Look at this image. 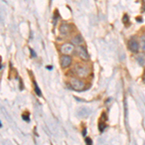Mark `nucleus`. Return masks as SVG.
<instances>
[{
    "instance_id": "nucleus-1",
    "label": "nucleus",
    "mask_w": 145,
    "mask_h": 145,
    "mask_svg": "<svg viewBox=\"0 0 145 145\" xmlns=\"http://www.w3.org/2000/svg\"><path fill=\"white\" fill-rule=\"evenodd\" d=\"M74 72H76V76L79 78H86L89 74L90 69L86 65H78L74 68Z\"/></svg>"
},
{
    "instance_id": "nucleus-2",
    "label": "nucleus",
    "mask_w": 145,
    "mask_h": 145,
    "mask_svg": "<svg viewBox=\"0 0 145 145\" xmlns=\"http://www.w3.org/2000/svg\"><path fill=\"white\" fill-rule=\"evenodd\" d=\"M70 84H71V87L72 89L76 91H82L84 88V82L79 78H72L70 80Z\"/></svg>"
},
{
    "instance_id": "nucleus-3",
    "label": "nucleus",
    "mask_w": 145,
    "mask_h": 145,
    "mask_svg": "<svg viewBox=\"0 0 145 145\" xmlns=\"http://www.w3.org/2000/svg\"><path fill=\"white\" fill-rule=\"evenodd\" d=\"M74 46L72 44H70V43H66V44H63L60 48V50L63 54H67V55H70L71 53L74 52Z\"/></svg>"
},
{
    "instance_id": "nucleus-4",
    "label": "nucleus",
    "mask_w": 145,
    "mask_h": 145,
    "mask_svg": "<svg viewBox=\"0 0 145 145\" xmlns=\"http://www.w3.org/2000/svg\"><path fill=\"white\" fill-rule=\"evenodd\" d=\"M76 53L79 56V58L82 60H88L89 59V54H88L87 50H86L85 48H83L82 46H79L76 48Z\"/></svg>"
},
{
    "instance_id": "nucleus-5",
    "label": "nucleus",
    "mask_w": 145,
    "mask_h": 145,
    "mask_svg": "<svg viewBox=\"0 0 145 145\" xmlns=\"http://www.w3.org/2000/svg\"><path fill=\"white\" fill-rule=\"evenodd\" d=\"M60 64H61L62 68H68L71 66L72 64V58L70 55L67 54H63L61 57H60Z\"/></svg>"
},
{
    "instance_id": "nucleus-6",
    "label": "nucleus",
    "mask_w": 145,
    "mask_h": 145,
    "mask_svg": "<svg viewBox=\"0 0 145 145\" xmlns=\"http://www.w3.org/2000/svg\"><path fill=\"white\" fill-rule=\"evenodd\" d=\"M129 50H130L132 52H135L137 53V51H138L139 50V42L137 41V40L135 39H131L130 41H129Z\"/></svg>"
},
{
    "instance_id": "nucleus-7",
    "label": "nucleus",
    "mask_w": 145,
    "mask_h": 145,
    "mask_svg": "<svg viewBox=\"0 0 145 145\" xmlns=\"http://www.w3.org/2000/svg\"><path fill=\"white\" fill-rule=\"evenodd\" d=\"M72 44L74 46H83L84 44V40L83 38L81 37V35H76L74 36V38L72 39Z\"/></svg>"
},
{
    "instance_id": "nucleus-8",
    "label": "nucleus",
    "mask_w": 145,
    "mask_h": 145,
    "mask_svg": "<svg viewBox=\"0 0 145 145\" xmlns=\"http://www.w3.org/2000/svg\"><path fill=\"white\" fill-rule=\"evenodd\" d=\"M72 28H71V25L68 24V23H63L62 25H60V28H59V31L60 33L63 34V35H67L71 32Z\"/></svg>"
},
{
    "instance_id": "nucleus-9",
    "label": "nucleus",
    "mask_w": 145,
    "mask_h": 145,
    "mask_svg": "<svg viewBox=\"0 0 145 145\" xmlns=\"http://www.w3.org/2000/svg\"><path fill=\"white\" fill-rule=\"evenodd\" d=\"M78 116H80V117L85 118V117H87V116H89L90 109H88L87 107H81V108L78 109Z\"/></svg>"
},
{
    "instance_id": "nucleus-10",
    "label": "nucleus",
    "mask_w": 145,
    "mask_h": 145,
    "mask_svg": "<svg viewBox=\"0 0 145 145\" xmlns=\"http://www.w3.org/2000/svg\"><path fill=\"white\" fill-rule=\"evenodd\" d=\"M137 62L140 66H145V53H138L137 56Z\"/></svg>"
},
{
    "instance_id": "nucleus-11",
    "label": "nucleus",
    "mask_w": 145,
    "mask_h": 145,
    "mask_svg": "<svg viewBox=\"0 0 145 145\" xmlns=\"http://www.w3.org/2000/svg\"><path fill=\"white\" fill-rule=\"evenodd\" d=\"M139 46L141 48V50L145 51V36L140 37V42H139Z\"/></svg>"
},
{
    "instance_id": "nucleus-12",
    "label": "nucleus",
    "mask_w": 145,
    "mask_h": 145,
    "mask_svg": "<svg viewBox=\"0 0 145 145\" xmlns=\"http://www.w3.org/2000/svg\"><path fill=\"white\" fill-rule=\"evenodd\" d=\"M34 86H35V92H36V94L38 95V96H41V95H42L41 90H40L39 86L37 85V83H36V82H34Z\"/></svg>"
},
{
    "instance_id": "nucleus-13",
    "label": "nucleus",
    "mask_w": 145,
    "mask_h": 145,
    "mask_svg": "<svg viewBox=\"0 0 145 145\" xmlns=\"http://www.w3.org/2000/svg\"><path fill=\"white\" fill-rule=\"evenodd\" d=\"M99 129H100L101 132H103V131H104L105 129H106V125H105L104 123H100L99 124Z\"/></svg>"
},
{
    "instance_id": "nucleus-14",
    "label": "nucleus",
    "mask_w": 145,
    "mask_h": 145,
    "mask_svg": "<svg viewBox=\"0 0 145 145\" xmlns=\"http://www.w3.org/2000/svg\"><path fill=\"white\" fill-rule=\"evenodd\" d=\"M22 119H23V120L26 121V122H28V121H29V116H27V115H25V114H23V115H22Z\"/></svg>"
},
{
    "instance_id": "nucleus-15",
    "label": "nucleus",
    "mask_w": 145,
    "mask_h": 145,
    "mask_svg": "<svg viewBox=\"0 0 145 145\" xmlns=\"http://www.w3.org/2000/svg\"><path fill=\"white\" fill-rule=\"evenodd\" d=\"M85 141H86V143H87V144H92V140H91L90 138H88V137L85 139Z\"/></svg>"
},
{
    "instance_id": "nucleus-16",
    "label": "nucleus",
    "mask_w": 145,
    "mask_h": 145,
    "mask_svg": "<svg viewBox=\"0 0 145 145\" xmlns=\"http://www.w3.org/2000/svg\"><path fill=\"white\" fill-rule=\"evenodd\" d=\"M143 81L145 82V71H144V76H143Z\"/></svg>"
},
{
    "instance_id": "nucleus-17",
    "label": "nucleus",
    "mask_w": 145,
    "mask_h": 145,
    "mask_svg": "<svg viewBox=\"0 0 145 145\" xmlns=\"http://www.w3.org/2000/svg\"><path fill=\"white\" fill-rule=\"evenodd\" d=\"M0 127H1V123H0Z\"/></svg>"
},
{
    "instance_id": "nucleus-18",
    "label": "nucleus",
    "mask_w": 145,
    "mask_h": 145,
    "mask_svg": "<svg viewBox=\"0 0 145 145\" xmlns=\"http://www.w3.org/2000/svg\"><path fill=\"white\" fill-rule=\"evenodd\" d=\"M143 1H144V2H145V0H143Z\"/></svg>"
},
{
    "instance_id": "nucleus-19",
    "label": "nucleus",
    "mask_w": 145,
    "mask_h": 145,
    "mask_svg": "<svg viewBox=\"0 0 145 145\" xmlns=\"http://www.w3.org/2000/svg\"><path fill=\"white\" fill-rule=\"evenodd\" d=\"M0 68H1V66H0Z\"/></svg>"
}]
</instances>
